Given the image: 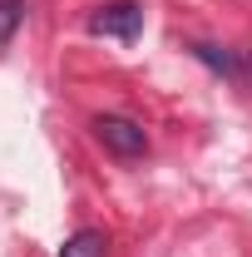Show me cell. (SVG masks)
<instances>
[{"instance_id": "6da1fadb", "label": "cell", "mask_w": 252, "mask_h": 257, "mask_svg": "<svg viewBox=\"0 0 252 257\" xmlns=\"http://www.w3.org/2000/svg\"><path fill=\"white\" fill-rule=\"evenodd\" d=\"M94 139L109 154H119V159H139V154L149 149V134L134 124V119H119V114H99L94 119Z\"/></svg>"}, {"instance_id": "7a4b0ae2", "label": "cell", "mask_w": 252, "mask_h": 257, "mask_svg": "<svg viewBox=\"0 0 252 257\" xmlns=\"http://www.w3.org/2000/svg\"><path fill=\"white\" fill-rule=\"evenodd\" d=\"M89 30L94 35H114V40H134L144 30V10L134 0H114V5H99L89 15Z\"/></svg>"}, {"instance_id": "3957f363", "label": "cell", "mask_w": 252, "mask_h": 257, "mask_svg": "<svg viewBox=\"0 0 252 257\" xmlns=\"http://www.w3.org/2000/svg\"><path fill=\"white\" fill-rule=\"evenodd\" d=\"M104 247H109V237H104L99 227H79V232L60 247V257H104Z\"/></svg>"}, {"instance_id": "277c9868", "label": "cell", "mask_w": 252, "mask_h": 257, "mask_svg": "<svg viewBox=\"0 0 252 257\" xmlns=\"http://www.w3.org/2000/svg\"><path fill=\"white\" fill-rule=\"evenodd\" d=\"M20 15H25V10H20V0H0V45H5V40L15 35Z\"/></svg>"}]
</instances>
